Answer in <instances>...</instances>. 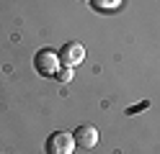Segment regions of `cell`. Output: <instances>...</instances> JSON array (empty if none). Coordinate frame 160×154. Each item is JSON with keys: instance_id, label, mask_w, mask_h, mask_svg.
Listing matches in <instances>:
<instances>
[{"instance_id": "obj_1", "label": "cell", "mask_w": 160, "mask_h": 154, "mask_svg": "<svg viewBox=\"0 0 160 154\" xmlns=\"http://www.w3.org/2000/svg\"><path fill=\"white\" fill-rule=\"evenodd\" d=\"M34 67L42 77H57L59 67H62V62H59V51H52V49H42L39 54L34 57Z\"/></svg>"}, {"instance_id": "obj_2", "label": "cell", "mask_w": 160, "mask_h": 154, "mask_svg": "<svg viewBox=\"0 0 160 154\" xmlns=\"http://www.w3.org/2000/svg\"><path fill=\"white\" fill-rule=\"evenodd\" d=\"M72 149H75V136L67 131H54L44 144L47 154H72Z\"/></svg>"}, {"instance_id": "obj_3", "label": "cell", "mask_w": 160, "mask_h": 154, "mask_svg": "<svg viewBox=\"0 0 160 154\" xmlns=\"http://www.w3.org/2000/svg\"><path fill=\"white\" fill-rule=\"evenodd\" d=\"M83 59H85V46L78 44V41H70V44H65L59 49V62H62L65 67H75Z\"/></svg>"}, {"instance_id": "obj_4", "label": "cell", "mask_w": 160, "mask_h": 154, "mask_svg": "<svg viewBox=\"0 0 160 154\" xmlns=\"http://www.w3.org/2000/svg\"><path fill=\"white\" fill-rule=\"evenodd\" d=\"M72 136H75V144H78V147H83V149H93L96 144H98V139H101V136H98V128L91 126V123L78 126Z\"/></svg>"}, {"instance_id": "obj_5", "label": "cell", "mask_w": 160, "mask_h": 154, "mask_svg": "<svg viewBox=\"0 0 160 154\" xmlns=\"http://www.w3.org/2000/svg\"><path fill=\"white\" fill-rule=\"evenodd\" d=\"M122 0H91V5L96 8V10H114Z\"/></svg>"}, {"instance_id": "obj_6", "label": "cell", "mask_w": 160, "mask_h": 154, "mask_svg": "<svg viewBox=\"0 0 160 154\" xmlns=\"http://www.w3.org/2000/svg\"><path fill=\"white\" fill-rule=\"evenodd\" d=\"M54 80H59V82H70V80H72V67H65V69H59Z\"/></svg>"}, {"instance_id": "obj_7", "label": "cell", "mask_w": 160, "mask_h": 154, "mask_svg": "<svg viewBox=\"0 0 160 154\" xmlns=\"http://www.w3.org/2000/svg\"><path fill=\"white\" fill-rule=\"evenodd\" d=\"M145 108H150V100H142V103H137V105H132V108H127V116H134V113H139V110H145Z\"/></svg>"}, {"instance_id": "obj_8", "label": "cell", "mask_w": 160, "mask_h": 154, "mask_svg": "<svg viewBox=\"0 0 160 154\" xmlns=\"http://www.w3.org/2000/svg\"><path fill=\"white\" fill-rule=\"evenodd\" d=\"M80 3H91V0H80Z\"/></svg>"}]
</instances>
